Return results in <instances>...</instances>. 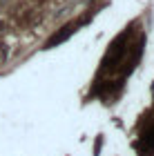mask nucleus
<instances>
[{
    "label": "nucleus",
    "mask_w": 154,
    "mask_h": 156,
    "mask_svg": "<svg viewBox=\"0 0 154 156\" xmlns=\"http://www.w3.org/2000/svg\"><path fill=\"white\" fill-rule=\"evenodd\" d=\"M130 36H132V29H123V31L118 34L114 40H112L109 49L105 51L103 60H101V74L114 72V69H116V67L125 60V56H127V51H130V47H127Z\"/></svg>",
    "instance_id": "nucleus-1"
},
{
    "label": "nucleus",
    "mask_w": 154,
    "mask_h": 156,
    "mask_svg": "<svg viewBox=\"0 0 154 156\" xmlns=\"http://www.w3.org/2000/svg\"><path fill=\"white\" fill-rule=\"evenodd\" d=\"M81 25H85V20H78V23H69V25H65V27H60V31L58 34H54V36L45 42V49H54V47H58V45H63L72 34H76L78 31V27Z\"/></svg>",
    "instance_id": "nucleus-2"
},
{
    "label": "nucleus",
    "mask_w": 154,
    "mask_h": 156,
    "mask_svg": "<svg viewBox=\"0 0 154 156\" xmlns=\"http://www.w3.org/2000/svg\"><path fill=\"white\" fill-rule=\"evenodd\" d=\"M141 140L145 143V147H148L150 152H154V123H150L148 127H145V132H143Z\"/></svg>",
    "instance_id": "nucleus-3"
}]
</instances>
